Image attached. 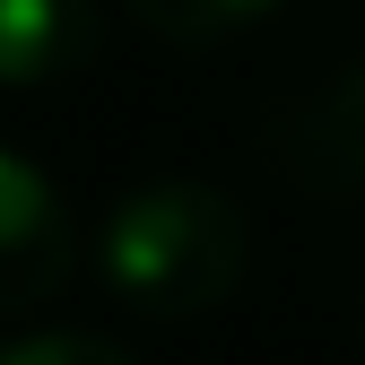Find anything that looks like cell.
I'll use <instances>...</instances> for the list:
<instances>
[{
    "instance_id": "277c9868",
    "label": "cell",
    "mask_w": 365,
    "mask_h": 365,
    "mask_svg": "<svg viewBox=\"0 0 365 365\" xmlns=\"http://www.w3.org/2000/svg\"><path fill=\"white\" fill-rule=\"evenodd\" d=\"M96 61V0H0V87H61Z\"/></svg>"
},
{
    "instance_id": "5b68a950",
    "label": "cell",
    "mask_w": 365,
    "mask_h": 365,
    "mask_svg": "<svg viewBox=\"0 0 365 365\" xmlns=\"http://www.w3.org/2000/svg\"><path fill=\"white\" fill-rule=\"evenodd\" d=\"M130 18L148 35L182 43V53H200V43H226V35H252L269 9H287V0H122Z\"/></svg>"
},
{
    "instance_id": "3957f363",
    "label": "cell",
    "mask_w": 365,
    "mask_h": 365,
    "mask_svg": "<svg viewBox=\"0 0 365 365\" xmlns=\"http://www.w3.org/2000/svg\"><path fill=\"white\" fill-rule=\"evenodd\" d=\"M70 269H78V217L61 200V182L26 148L0 140V322L53 304L70 287Z\"/></svg>"
},
{
    "instance_id": "52a82bcc",
    "label": "cell",
    "mask_w": 365,
    "mask_h": 365,
    "mask_svg": "<svg viewBox=\"0 0 365 365\" xmlns=\"http://www.w3.org/2000/svg\"><path fill=\"white\" fill-rule=\"evenodd\" d=\"M356 331H365V287H356Z\"/></svg>"
},
{
    "instance_id": "7a4b0ae2",
    "label": "cell",
    "mask_w": 365,
    "mask_h": 365,
    "mask_svg": "<svg viewBox=\"0 0 365 365\" xmlns=\"http://www.w3.org/2000/svg\"><path fill=\"white\" fill-rule=\"evenodd\" d=\"M261 157L304 200H365V61L279 96L261 122Z\"/></svg>"
},
{
    "instance_id": "8992f818",
    "label": "cell",
    "mask_w": 365,
    "mask_h": 365,
    "mask_svg": "<svg viewBox=\"0 0 365 365\" xmlns=\"http://www.w3.org/2000/svg\"><path fill=\"white\" fill-rule=\"evenodd\" d=\"M0 365H140V356L96 339V331H26V339L0 348Z\"/></svg>"
},
{
    "instance_id": "6da1fadb",
    "label": "cell",
    "mask_w": 365,
    "mask_h": 365,
    "mask_svg": "<svg viewBox=\"0 0 365 365\" xmlns=\"http://www.w3.org/2000/svg\"><path fill=\"white\" fill-rule=\"evenodd\" d=\"M252 226L200 174H148L96 226V279L140 322H200L244 287Z\"/></svg>"
}]
</instances>
